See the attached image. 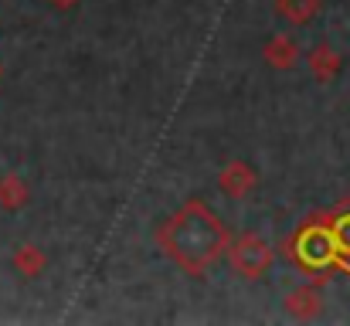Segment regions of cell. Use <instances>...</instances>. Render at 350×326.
I'll return each instance as SVG.
<instances>
[{"label":"cell","mask_w":350,"mask_h":326,"mask_svg":"<svg viewBox=\"0 0 350 326\" xmlns=\"http://www.w3.org/2000/svg\"><path fill=\"white\" fill-rule=\"evenodd\" d=\"M160 248L174 265H180L187 275H204L211 265L221 262L228 252V228L218 221V215L204 201H187L174 217H167L157 231Z\"/></svg>","instance_id":"cell-1"},{"label":"cell","mask_w":350,"mask_h":326,"mask_svg":"<svg viewBox=\"0 0 350 326\" xmlns=\"http://www.w3.org/2000/svg\"><path fill=\"white\" fill-rule=\"evenodd\" d=\"M225 255H228L232 269L241 279H262V275L272 269V262H275L272 245H269L262 234H255V231H248V234L228 241V252H225Z\"/></svg>","instance_id":"cell-2"},{"label":"cell","mask_w":350,"mask_h":326,"mask_svg":"<svg viewBox=\"0 0 350 326\" xmlns=\"http://www.w3.org/2000/svg\"><path fill=\"white\" fill-rule=\"evenodd\" d=\"M293 255L299 265L306 269H327L337 258V245L330 234V224H306L296 238H293Z\"/></svg>","instance_id":"cell-3"},{"label":"cell","mask_w":350,"mask_h":326,"mask_svg":"<svg viewBox=\"0 0 350 326\" xmlns=\"http://www.w3.org/2000/svg\"><path fill=\"white\" fill-rule=\"evenodd\" d=\"M255 170L245 163V160H234V163H228L221 174H218V187L228 194V198H245L252 187H255Z\"/></svg>","instance_id":"cell-4"},{"label":"cell","mask_w":350,"mask_h":326,"mask_svg":"<svg viewBox=\"0 0 350 326\" xmlns=\"http://www.w3.org/2000/svg\"><path fill=\"white\" fill-rule=\"evenodd\" d=\"M296 58H299V44H296L286 31H279V34H272V38L265 41V62H269L272 68H293Z\"/></svg>","instance_id":"cell-5"},{"label":"cell","mask_w":350,"mask_h":326,"mask_svg":"<svg viewBox=\"0 0 350 326\" xmlns=\"http://www.w3.org/2000/svg\"><path fill=\"white\" fill-rule=\"evenodd\" d=\"M310 72L320 79V82H330L337 72H340V55L330 48V44H320L310 51Z\"/></svg>","instance_id":"cell-6"},{"label":"cell","mask_w":350,"mask_h":326,"mask_svg":"<svg viewBox=\"0 0 350 326\" xmlns=\"http://www.w3.org/2000/svg\"><path fill=\"white\" fill-rule=\"evenodd\" d=\"M286 310L293 316H299V320H310V316L320 313V293L313 286H303V289H296V293L286 296Z\"/></svg>","instance_id":"cell-7"},{"label":"cell","mask_w":350,"mask_h":326,"mask_svg":"<svg viewBox=\"0 0 350 326\" xmlns=\"http://www.w3.org/2000/svg\"><path fill=\"white\" fill-rule=\"evenodd\" d=\"M44 265H48V258H44V252H41L38 245H21V248L14 252V269H17L24 279L41 275V272H44Z\"/></svg>","instance_id":"cell-8"},{"label":"cell","mask_w":350,"mask_h":326,"mask_svg":"<svg viewBox=\"0 0 350 326\" xmlns=\"http://www.w3.org/2000/svg\"><path fill=\"white\" fill-rule=\"evenodd\" d=\"M27 184L17 177V174H7V177H0V208L3 211H17V208H24L27 204Z\"/></svg>","instance_id":"cell-9"},{"label":"cell","mask_w":350,"mask_h":326,"mask_svg":"<svg viewBox=\"0 0 350 326\" xmlns=\"http://www.w3.org/2000/svg\"><path fill=\"white\" fill-rule=\"evenodd\" d=\"M275 10L289 21V24H306L317 17L320 0H275Z\"/></svg>","instance_id":"cell-10"},{"label":"cell","mask_w":350,"mask_h":326,"mask_svg":"<svg viewBox=\"0 0 350 326\" xmlns=\"http://www.w3.org/2000/svg\"><path fill=\"white\" fill-rule=\"evenodd\" d=\"M330 234H334V245H337V255H350V215L330 221Z\"/></svg>","instance_id":"cell-11"},{"label":"cell","mask_w":350,"mask_h":326,"mask_svg":"<svg viewBox=\"0 0 350 326\" xmlns=\"http://www.w3.org/2000/svg\"><path fill=\"white\" fill-rule=\"evenodd\" d=\"M51 3H58V7H72L75 0H51Z\"/></svg>","instance_id":"cell-12"}]
</instances>
